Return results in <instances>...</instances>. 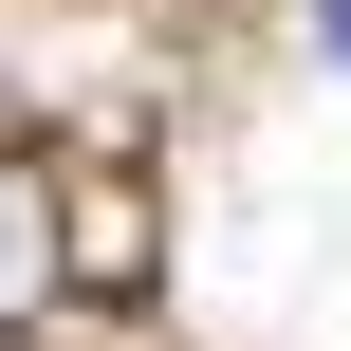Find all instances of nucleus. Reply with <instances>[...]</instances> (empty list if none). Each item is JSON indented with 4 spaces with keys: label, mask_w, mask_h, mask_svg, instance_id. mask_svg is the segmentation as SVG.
<instances>
[{
    "label": "nucleus",
    "mask_w": 351,
    "mask_h": 351,
    "mask_svg": "<svg viewBox=\"0 0 351 351\" xmlns=\"http://www.w3.org/2000/svg\"><path fill=\"white\" fill-rule=\"evenodd\" d=\"M56 296H74V204H56V167L0 148V333H37Z\"/></svg>",
    "instance_id": "f257e3e1"
},
{
    "label": "nucleus",
    "mask_w": 351,
    "mask_h": 351,
    "mask_svg": "<svg viewBox=\"0 0 351 351\" xmlns=\"http://www.w3.org/2000/svg\"><path fill=\"white\" fill-rule=\"evenodd\" d=\"M315 56H333V74H351V0H315Z\"/></svg>",
    "instance_id": "f03ea898"
}]
</instances>
